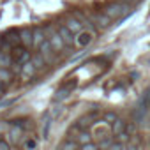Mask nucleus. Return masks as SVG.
I'll return each mask as SVG.
<instances>
[{"label":"nucleus","mask_w":150,"mask_h":150,"mask_svg":"<svg viewBox=\"0 0 150 150\" xmlns=\"http://www.w3.org/2000/svg\"><path fill=\"white\" fill-rule=\"evenodd\" d=\"M35 72H37V67H35V65L32 64V60H30V62L23 64V69H21L20 78H21V81H30V80L35 76Z\"/></svg>","instance_id":"nucleus-8"},{"label":"nucleus","mask_w":150,"mask_h":150,"mask_svg":"<svg viewBox=\"0 0 150 150\" xmlns=\"http://www.w3.org/2000/svg\"><path fill=\"white\" fill-rule=\"evenodd\" d=\"M76 141L80 143V145H87V143H92V134H90V131H81L78 136H76Z\"/></svg>","instance_id":"nucleus-19"},{"label":"nucleus","mask_w":150,"mask_h":150,"mask_svg":"<svg viewBox=\"0 0 150 150\" xmlns=\"http://www.w3.org/2000/svg\"><path fill=\"white\" fill-rule=\"evenodd\" d=\"M96 34L92 28H83L80 34H76V37H74V46L76 48H87L92 41H94Z\"/></svg>","instance_id":"nucleus-2"},{"label":"nucleus","mask_w":150,"mask_h":150,"mask_svg":"<svg viewBox=\"0 0 150 150\" xmlns=\"http://www.w3.org/2000/svg\"><path fill=\"white\" fill-rule=\"evenodd\" d=\"M125 150H136L134 146H125Z\"/></svg>","instance_id":"nucleus-31"},{"label":"nucleus","mask_w":150,"mask_h":150,"mask_svg":"<svg viewBox=\"0 0 150 150\" xmlns=\"http://www.w3.org/2000/svg\"><path fill=\"white\" fill-rule=\"evenodd\" d=\"M7 136H9V143H11V145L21 143V141H23V127L18 125V124H9Z\"/></svg>","instance_id":"nucleus-5"},{"label":"nucleus","mask_w":150,"mask_h":150,"mask_svg":"<svg viewBox=\"0 0 150 150\" xmlns=\"http://www.w3.org/2000/svg\"><path fill=\"white\" fill-rule=\"evenodd\" d=\"M129 9H131V6H129V4H124V2H115V4L106 6L103 13H104V14H108V16L115 21V20H122V18L129 13Z\"/></svg>","instance_id":"nucleus-1"},{"label":"nucleus","mask_w":150,"mask_h":150,"mask_svg":"<svg viewBox=\"0 0 150 150\" xmlns=\"http://www.w3.org/2000/svg\"><path fill=\"white\" fill-rule=\"evenodd\" d=\"M21 69H23V65H21V64H16V62H14L13 67H11V71L14 72V76H16V74H21Z\"/></svg>","instance_id":"nucleus-27"},{"label":"nucleus","mask_w":150,"mask_h":150,"mask_svg":"<svg viewBox=\"0 0 150 150\" xmlns=\"http://www.w3.org/2000/svg\"><path fill=\"white\" fill-rule=\"evenodd\" d=\"M4 92H6V88L2 87V83H0V97H2V96H4Z\"/></svg>","instance_id":"nucleus-30"},{"label":"nucleus","mask_w":150,"mask_h":150,"mask_svg":"<svg viewBox=\"0 0 150 150\" xmlns=\"http://www.w3.org/2000/svg\"><path fill=\"white\" fill-rule=\"evenodd\" d=\"M81 150H101L97 143H87V145H81Z\"/></svg>","instance_id":"nucleus-25"},{"label":"nucleus","mask_w":150,"mask_h":150,"mask_svg":"<svg viewBox=\"0 0 150 150\" xmlns=\"http://www.w3.org/2000/svg\"><path fill=\"white\" fill-rule=\"evenodd\" d=\"M129 138H131V134H129L127 131H124V132H120V134H117V136H115V141H118V143H124V145H125V143L129 141Z\"/></svg>","instance_id":"nucleus-24"},{"label":"nucleus","mask_w":150,"mask_h":150,"mask_svg":"<svg viewBox=\"0 0 150 150\" xmlns=\"http://www.w3.org/2000/svg\"><path fill=\"white\" fill-rule=\"evenodd\" d=\"M108 150H125V145H124V143L115 141V143H111V146H110Z\"/></svg>","instance_id":"nucleus-26"},{"label":"nucleus","mask_w":150,"mask_h":150,"mask_svg":"<svg viewBox=\"0 0 150 150\" xmlns=\"http://www.w3.org/2000/svg\"><path fill=\"white\" fill-rule=\"evenodd\" d=\"M20 34H21V44L27 50H32L34 48V27H25L23 30H20Z\"/></svg>","instance_id":"nucleus-7"},{"label":"nucleus","mask_w":150,"mask_h":150,"mask_svg":"<svg viewBox=\"0 0 150 150\" xmlns=\"http://www.w3.org/2000/svg\"><path fill=\"white\" fill-rule=\"evenodd\" d=\"M11 55H13V60H14L16 64H21V65L32 60V53H30L23 44L14 46V48H13V51H11Z\"/></svg>","instance_id":"nucleus-3"},{"label":"nucleus","mask_w":150,"mask_h":150,"mask_svg":"<svg viewBox=\"0 0 150 150\" xmlns=\"http://www.w3.org/2000/svg\"><path fill=\"white\" fill-rule=\"evenodd\" d=\"M57 30H58V34H60V37L64 39V42H65V46L67 48H71V46H74V35L67 27H65V23H62V25H57Z\"/></svg>","instance_id":"nucleus-6"},{"label":"nucleus","mask_w":150,"mask_h":150,"mask_svg":"<svg viewBox=\"0 0 150 150\" xmlns=\"http://www.w3.org/2000/svg\"><path fill=\"white\" fill-rule=\"evenodd\" d=\"M125 131H127V132H129V134H131V136H132V134H134V132H136V125H134V124H129V125H127V127H125Z\"/></svg>","instance_id":"nucleus-29"},{"label":"nucleus","mask_w":150,"mask_h":150,"mask_svg":"<svg viewBox=\"0 0 150 150\" xmlns=\"http://www.w3.org/2000/svg\"><path fill=\"white\" fill-rule=\"evenodd\" d=\"M148 106H150V87L145 90V94H143V97H141V106H139V110H141V111H146Z\"/></svg>","instance_id":"nucleus-22"},{"label":"nucleus","mask_w":150,"mask_h":150,"mask_svg":"<svg viewBox=\"0 0 150 150\" xmlns=\"http://www.w3.org/2000/svg\"><path fill=\"white\" fill-rule=\"evenodd\" d=\"M0 150H11V143L7 139H0Z\"/></svg>","instance_id":"nucleus-28"},{"label":"nucleus","mask_w":150,"mask_h":150,"mask_svg":"<svg viewBox=\"0 0 150 150\" xmlns=\"http://www.w3.org/2000/svg\"><path fill=\"white\" fill-rule=\"evenodd\" d=\"M32 64H34L37 69H42V67H46V65H48V64H46V60L42 58V55H41L39 51L32 55Z\"/></svg>","instance_id":"nucleus-21"},{"label":"nucleus","mask_w":150,"mask_h":150,"mask_svg":"<svg viewBox=\"0 0 150 150\" xmlns=\"http://www.w3.org/2000/svg\"><path fill=\"white\" fill-rule=\"evenodd\" d=\"M13 80H14V72L11 69H7V67H0V83H2V87L9 88Z\"/></svg>","instance_id":"nucleus-10"},{"label":"nucleus","mask_w":150,"mask_h":150,"mask_svg":"<svg viewBox=\"0 0 150 150\" xmlns=\"http://www.w3.org/2000/svg\"><path fill=\"white\" fill-rule=\"evenodd\" d=\"M74 87H76V81H74V80H72V81H69L67 85H64V87H62V88L57 92V96H55V101H58V99H62V97H67V96H69V92H71Z\"/></svg>","instance_id":"nucleus-16"},{"label":"nucleus","mask_w":150,"mask_h":150,"mask_svg":"<svg viewBox=\"0 0 150 150\" xmlns=\"http://www.w3.org/2000/svg\"><path fill=\"white\" fill-rule=\"evenodd\" d=\"M20 145H21V150H37V146H39L37 138H34V136L23 138V141H21Z\"/></svg>","instance_id":"nucleus-15"},{"label":"nucleus","mask_w":150,"mask_h":150,"mask_svg":"<svg viewBox=\"0 0 150 150\" xmlns=\"http://www.w3.org/2000/svg\"><path fill=\"white\" fill-rule=\"evenodd\" d=\"M37 51H39V53L42 55V58L46 60V64H48V65H51V64H53V62L57 60V57H55V53H57V51H55V48L51 46L50 39H46V41H44V42L41 44V48H39Z\"/></svg>","instance_id":"nucleus-4"},{"label":"nucleus","mask_w":150,"mask_h":150,"mask_svg":"<svg viewBox=\"0 0 150 150\" xmlns=\"http://www.w3.org/2000/svg\"><path fill=\"white\" fill-rule=\"evenodd\" d=\"M117 118H118V115H117L115 111H106V113L103 115V120H104L106 124H110V125H111V124H113Z\"/></svg>","instance_id":"nucleus-23"},{"label":"nucleus","mask_w":150,"mask_h":150,"mask_svg":"<svg viewBox=\"0 0 150 150\" xmlns=\"http://www.w3.org/2000/svg\"><path fill=\"white\" fill-rule=\"evenodd\" d=\"M65 27H67V28H69L74 35H76V34H80V32L83 30V27H85V25H83L78 18L71 16V18H67V20H65Z\"/></svg>","instance_id":"nucleus-11"},{"label":"nucleus","mask_w":150,"mask_h":150,"mask_svg":"<svg viewBox=\"0 0 150 150\" xmlns=\"http://www.w3.org/2000/svg\"><path fill=\"white\" fill-rule=\"evenodd\" d=\"M4 41L11 46V48H14V46H20L21 44V34H20V30H9V32H6V35H4Z\"/></svg>","instance_id":"nucleus-9"},{"label":"nucleus","mask_w":150,"mask_h":150,"mask_svg":"<svg viewBox=\"0 0 150 150\" xmlns=\"http://www.w3.org/2000/svg\"><path fill=\"white\" fill-rule=\"evenodd\" d=\"M80 146H81V145H80L76 139H69V138H67V139L60 145V150H78Z\"/></svg>","instance_id":"nucleus-20"},{"label":"nucleus","mask_w":150,"mask_h":150,"mask_svg":"<svg viewBox=\"0 0 150 150\" xmlns=\"http://www.w3.org/2000/svg\"><path fill=\"white\" fill-rule=\"evenodd\" d=\"M94 23H96L99 28H108V27L113 23V20H111L108 14H104V13H97V14L94 16Z\"/></svg>","instance_id":"nucleus-14"},{"label":"nucleus","mask_w":150,"mask_h":150,"mask_svg":"<svg viewBox=\"0 0 150 150\" xmlns=\"http://www.w3.org/2000/svg\"><path fill=\"white\" fill-rule=\"evenodd\" d=\"M14 64V60H13V55H11V51H0V67H11Z\"/></svg>","instance_id":"nucleus-17"},{"label":"nucleus","mask_w":150,"mask_h":150,"mask_svg":"<svg viewBox=\"0 0 150 150\" xmlns=\"http://www.w3.org/2000/svg\"><path fill=\"white\" fill-rule=\"evenodd\" d=\"M46 39H48V37H46L44 28H42V27H34V50H39L41 44H42Z\"/></svg>","instance_id":"nucleus-12"},{"label":"nucleus","mask_w":150,"mask_h":150,"mask_svg":"<svg viewBox=\"0 0 150 150\" xmlns=\"http://www.w3.org/2000/svg\"><path fill=\"white\" fill-rule=\"evenodd\" d=\"M125 127H127V124H125L122 118H117V120L111 124V134H113V136H117V134L124 132V131H125Z\"/></svg>","instance_id":"nucleus-18"},{"label":"nucleus","mask_w":150,"mask_h":150,"mask_svg":"<svg viewBox=\"0 0 150 150\" xmlns=\"http://www.w3.org/2000/svg\"><path fill=\"white\" fill-rule=\"evenodd\" d=\"M96 115L97 113H88V115H85V117H81L78 122H76V125L81 129V131H85V129H88L90 125H94V124H97L96 122Z\"/></svg>","instance_id":"nucleus-13"}]
</instances>
